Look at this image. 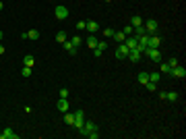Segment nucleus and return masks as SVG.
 <instances>
[{"instance_id": "nucleus-1", "label": "nucleus", "mask_w": 186, "mask_h": 139, "mask_svg": "<svg viewBox=\"0 0 186 139\" xmlns=\"http://www.w3.org/2000/svg\"><path fill=\"white\" fill-rule=\"evenodd\" d=\"M79 133H81L83 137H89L91 133H97V125H95V122H91V121H85L83 127L79 129Z\"/></svg>"}, {"instance_id": "nucleus-2", "label": "nucleus", "mask_w": 186, "mask_h": 139, "mask_svg": "<svg viewBox=\"0 0 186 139\" xmlns=\"http://www.w3.org/2000/svg\"><path fill=\"white\" fill-rule=\"evenodd\" d=\"M143 54L149 58V60H153V62H161V52L157 50V48H155V50H153V48H147Z\"/></svg>"}, {"instance_id": "nucleus-3", "label": "nucleus", "mask_w": 186, "mask_h": 139, "mask_svg": "<svg viewBox=\"0 0 186 139\" xmlns=\"http://www.w3.org/2000/svg\"><path fill=\"white\" fill-rule=\"evenodd\" d=\"M159 44H161V37L157 33H147V48H153V50H155V48H159Z\"/></svg>"}, {"instance_id": "nucleus-4", "label": "nucleus", "mask_w": 186, "mask_h": 139, "mask_svg": "<svg viewBox=\"0 0 186 139\" xmlns=\"http://www.w3.org/2000/svg\"><path fill=\"white\" fill-rule=\"evenodd\" d=\"M143 25H145V31H147L149 35H151V33H157V29H159V23H157L155 19H149V21H145Z\"/></svg>"}, {"instance_id": "nucleus-5", "label": "nucleus", "mask_w": 186, "mask_h": 139, "mask_svg": "<svg viewBox=\"0 0 186 139\" xmlns=\"http://www.w3.org/2000/svg\"><path fill=\"white\" fill-rule=\"evenodd\" d=\"M128 52H130V50L126 48V44H124V42H120V44H118V48H116V58L124 60V58L128 56Z\"/></svg>"}, {"instance_id": "nucleus-6", "label": "nucleus", "mask_w": 186, "mask_h": 139, "mask_svg": "<svg viewBox=\"0 0 186 139\" xmlns=\"http://www.w3.org/2000/svg\"><path fill=\"white\" fill-rule=\"evenodd\" d=\"M54 17L60 19V21H64V19L68 17V9H66V6H62V4H58V6L54 9Z\"/></svg>"}, {"instance_id": "nucleus-7", "label": "nucleus", "mask_w": 186, "mask_h": 139, "mask_svg": "<svg viewBox=\"0 0 186 139\" xmlns=\"http://www.w3.org/2000/svg\"><path fill=\"white\" fill-rule=\"evenodd\" d=\"M83 122H85V114H83V110H76V112H75V122H73V127L79 131L81 127H83Z\"/></svg>"}, {"instance_id": "nucleus-8", "label": "nucleus", "mask_w": 186, "mask_h": 139, "mask_svg": "<svg viewBox=\"0 0 186 139\" xmlns=\"http://www.w3.org/2000/svg\"><path fill=\"white\" fill-rule=\"evenodd\" d=\"M169 75H172V77H176V79H184L186 77V69H184V67H180V64H176V67L172 69Z\"/></svg>"}, {"instance_id": "nucleus-9", "label": "nucleus", "mask_w": 186, "mask_h": 139, "mask_svg": "<svg viewBox=\"0 0 186 139\" xmlns=\"http://www.w3.org/2000/svg\"><path fill=\"white\" fill-rule=\"evenodd\" d=\"M159 98L161 100H168V102H176L180 96H178L176 91H159Z\"/></svg>"}, {"instance_id": "nucleus-10", "label": "nucleus", "mask_w": 186, "mask_h": 139, "mask_svg": "<svg viewBox=\"0 0 186 139\" xmlns=\"http://www.w3.org/2000/svg\"><path fill=\"white\" fill-rule=\"evenodd\" d=\"M56 108H58L60 112L64 114V112H68V108H70V104H68V98H60L58 100V104H56Z\"/></svg>"}, {"instance_id": "nucleus-11", "label": "nucleus", "mask_w": 186, "mask_h": 139, "mask_svg": "<svg viewBox=\"0 0 186 139\" xmlns=\"http://www.w3.org/2000/svg\"><path fill=\"white\" fill-rule=\"evenodd\" d=\"M106 48H108V42H97V46L93 48V54H95V56L99 58V56L103 54V50H106Z\"/></svg>"}, {"instance_id": "nucleus-12", "label": "nucleus", "mask_w": 186, "mask_h": 139, "mask_svg": "<svg viewBox=\"0 0 186 139\" xmlns=\"http://www.w3.org/2000/svg\"><path fill=\"white\" fill-rule=\"evenodd\" d=\"M124 44H126V48H128V50H135L136 46H139V40H136L135 35H128L126 40H124Z\"/></svg>"}, {"instance_id": "nucleus-13", "label": "nucleus", "mask_w": 186, "mask_h": 139, "mask_svg": "<svg viewBox=\"0 0 186 139\" xmlns=\"http://www.w3.org/2000/svg\"><path fill=\"white\" fill-rule=\"evenodd\" d=\"M0 139H17V133L10 129V127H6V129L0 133Z\"/></svg>"}, {"instance_id": "nucleus-14", "label": "nucleus", "mask_w": 186, "mask_h": 139, "mask_svg": "<svg viewBox=\"0 0 186 139\" xmlns=\"http://www.w3.org/2000/svg\"><path fill=\"white\" fill-rule=\"evenodd\" d=\"M126 58H130V62H135V64H136V62H141V58H143V54H141V52H136V50H130Z\"/></svg>"}, {"instance_id": "nucleus-15", "label": "nucleus", "mask_w": 186, "mask_h": 139, "mask_svg": "<svg viewBox=\"0 0 186 139\" xmlns=\"http://www.w3.org/2000/svg\"><path fill=\"white\" fill-rule=\"evenodd\" d=\"M85 29H87L89 33H97V29H99V25H97L95 21H87V25H85Z\"/></svg>"}, {"instance_id": "nucleus-16", "label": "nucleus", "mask_w": 186, "mask_h": 139, "mask_svg": "<svg viewBox=\"0 0 186 139\" xmlns=\"http://www.w3.org/2000/svg\"><path fill=\"white\" fill-rule=\"evenodd\" d=\"M62 46H64V50H66L68 54H76V50H79V48H75V46H73V42H70V40H66Z\"/></svg>"}, {"instance_id": "nucleus-17", "label": "nucleus", "mask_w": 186, "mask_h": 139, "mask_svg": "<svg viewBox=\"0 0 186 139\" xmlns=\"http://www.w3.org/2000/svg\"><path fill=\"white\" fill-rule=\"evenodd\" d=\"M136 81H139V83H147V81H149V73H145V71H141V73H139V75H136Z\"/></svg>"}, {"instance_id": "nucleus-18", "label": "nucleus", "mask_w": 186, "mask_h": 139, "mask_svg": "<svg viewBox=\"0 0 186 139\" xmlns=\"http://www.w3.org/2000/svg\"><path fill=\"white\" fill-rule=\"evenodd\" d=\"M97 42H99V40H97V37H95V33H91L89 35V37H87V46H89V48H95V46H97Z\"/></svg>"}, {"instance_id": "nucleus-19", "label": "nucleus", "mask_w": 186, "mask_h": 139, "mask_svg": "<svg viewBox=\"0 0 186 139\" xmlns=\"http://www.w3.org/2000/svg\"><path fill=\"white\" fill-rule=\"evenodd\" d=\"M23 64H25V67H33V64H35V58L31 56V54H25V56H23Z\"/></svg>"}, {"instance_id": "nucleus-20", "label": "nucleus", "mask_w": 186, "mask_h": 139, "mask_svg": "<svg viewBox=\"0 0 186 139\" xmlns=\"http://www.w3.org/2000/svg\"><path fill=\"white\" fill-rule=\"evenodd\" d=\"M27 40H39V31H37V29H29V31H27Z\"/></svg>"}, {"instance_id": "nucleus-21", "label": "nucleus", "mask_w": 186, "mask_h": 139, "mask_svg": "<svg viewBox=\"0 0 186 139\" xmlns=\"http://www.w3.org/2000/svg\"><path fill=\"white\" fill-rule=\"evenodd\" d=\"M159 73H166V75H169V73H172V67H169L168 62H159Z\"/></svg>"}, {"instance_id": "nucleus-22", "label": "nucleus", "mask_w": 186, "mask_h": 139, "mask_svg": "<svg viewBox=\"0 0 186 139\" xmlns=\"http://www.w3.org/2000/svg\"><path fill=\"white\" fill-rule=\"evenodd\" d=\"M145 33H147V31H145V25H139V27H135V33H132V35L139 40V37H141V35H145Z\"/></svg>"}, {"instance_id": "nucleus-23", "label": "nucleus", "mask_w": 186, "mask_h": 139, "mask_svg": "<svg viewBox=\"0 0 186 139\" xmlns=\"http://www.w3.org/2000/svg\"><path fill=\"white\" fill-rule=\"evenodd\" d=\"M112 37H114V40H116L118 44L126 40V35H124V31H114V35H112Z\"/></svg>"}, {"instance_id": "nucleus-24", "label": "nucleus", "mask_w": 186, "mask_h": 139, "mask_svg": "<svg viewBox=\"0 0 186 139\" xmlns=\"http://www.w3.org/2000/svg\"><path fill=\"white\" fill-rule=\"evenodd\" d=\"M159 79H161V73H149V81L151 83H159Z\"/></svg>"}, {"instance_id": "nucleus-25", "label": "nucleus", "mask_w": 186, "mask_h": 139, "mask_svg": "<svg viewBox=\"0 0 186 139\" xmlns=\"http://www.w3.org/2000/svg\"><path fill=\"white\" fill-rule=\"evenodd\" d=\"M64 122L73 127V122H75V114H70V112H64Z\"/></svg>"}, {"instance_id": "nucleus-26", "label": "nucleus", "mask_w": 186, "mask_h": 139, "mask_svg": "<svg viewBox=\"0 0 186 139\" xmlns=\"http://www.w3.org/2000/svg\"><path fill=\"white\" fill-rule=\"evenodd\" d=\"M56 42H60V44L66 42V31H58V33H56Z\"/></svg>"}, {"instance_id": "nucleus-27", "label": "nucleus", "mask_w": 186, "mask_h": 139, "mask_svg": "<svg viewBox=\"0 0 186 139\" xmlns=\"http://www.w3.org/2000/svg\"><path fill=\"white\" fill-rule=\"evenodd\" d=\"M122 31H124V35L128 37V35H132V33H135V27H132V25H126L124 29H122Z\"/></svg>"}, {"instance_id": "nucleus-28", "label": "nucleus", "mask_w": 186, "mask_h": 139, "mask_svg": "<svg viewBox=\"0 0 186 139\" xmlns=\"http://www.w3.org/2000/svg\"><path fill=\"white\" fill-rule=\"evenodd\" d=\"M21 75H23V77H31V67H23V69H21Z\"/></svg>"}, {"instance_id": "nucleus-29", "label": "nucleus", "mask_w": 186, "mask_h": 139, "mask_svg": "<svg viewBox=\"0 0 186 139\" xmlns=\"http://www.w3.org/2000/svg\"><path fill=\"white\" fill-rule=\"evenodd\" d=\"M145 87H147L149 91H155V89H157V83H151V81H147V83H145Z\"/></svg>"}, {"instance_id": "nucleus-30", "label": "nucleus", "mask_w": 186, "mask_h": 139, "mask_svg": "<svg viewBox=\"0 0 186 139\" xmlns=\"http://www.w3.org/2000/svg\"><path fill=\"white\" fill-rule=\"evenodd\" d=\"M139 25H143V19L141 17H132V27H139Z\"/></svg>"}, {"instance_id": "nucleus-31", "label": "nucleus", "mask_w": 186, "mask_h": 139, "mask_svg": "<svg viewBox=\"0 0 186 139\" xmlns=\"http://www.w3.org/2000/svg\"><path fill=\"white\" fill-rule=\"evenodd\" d=\"M103 35H106V37H112V35H114V29H112V27H106V29H103Z\"/></svg>"}, {"instance_id": "nucleus-32", "label": "nucleus", "mask_w": 186, "mask_h": 139, "mask_svg": "<svg viewBox=\"0 0 186 139\" xmlns=\"http://www.w3.org/2000/svg\"><path fill=\"white\" fill-rule=\"evenodd\" d=\"M70 42H73V46H75V48H79V46H81V37H79V35H75Z\"/></svg>"}, {"instance_id": "nucleus-33", "label": "nucleus", "mask_w": 186, "mask_h": 139, "mask_svg": "<svg viewBox=\"0 0 186 139\" xmlns=\"http://www.w3.org/2000/svg\"><path fill=\"white\" fill-rule=\"evenodd\" d=\"M85 25H87V21H79V23H76V29H79V31H85Z\"/></svg>"}, {"instance_id": "nucleus-34", "label": "nucleus", "mask_w": 186, "mask_h": 139, "mask_svg": "<svg viewBox=\"0 0 186 139\" xmlns=\"http://www.w3.org/2000/svg\"><path fill=\"white\" fill-rule=\"evenodd\" d=\"M168 64H169V67H172V69H174V67H176V64H178V58H174V56H172V58H169V60H168Z\"/></svg>"}, {"instance_id": "nucleus-35", "label": "nucleus", "mask_w": 186, "mask_h": 139, "mask_svg": "<svg viewBox=\"0 0 186 139\" xmlns=\"http://www.w3.org/2000/svg\"><path fill=\"white\" fill-rule=\"evenodd\" d=\"M60 98H68V89L64 87V89H60Z\"/></svg>"}, {"instance_id": "nucleus-36", "label": "nucleus", "mask_w": 186, "mask_h": 139, "mask_svg": "<svg viewBox=\"0 0 186 139\" xmlns=\"http://www.w3.org/2000/svg\"><path fill=\"white\" fill-rule=\"evenodd\" d=\"M6 52V50H4V46H2V44H0V56H2V54Z\"/></svg>"}, {"instance_id": "nucleus-37", "label": "nucleus", "mask_w": 186, "mask_h": 139, "mask_svg": "<svg viewBox=\"0 0 186 139\" xmlns=\"http://www.w3.org/2000/svg\"><path fill=\"white\" fill-rule=\"evenodd\" d=\"M2 9H4V2H2V0H0V10H2Z\"/></svg>"}, {"instance_id": "nucleus-38", "label": "nucleus", "mask_w": 186, "mask_h": 139, "mask_svg": "<svg viewBox=\"0 0 186 139\" xmlns=\"http://www.w3.org/2000/svg\"><path fill=\"white\" fill-rule=\"evenodd\" d=\"M2 37H4V33H2V31H0V42H2Z\"/></svg>"}, {"instance_id": "nucleus-39", "label": "nucleus", "mask_w": 186, "mask_h": 139, "mask_svg": "<svg viewBox=\"0 0 186 139\" xmlns=\"http://www.w3.org/2000/svg\"><path fill=\"white\" fill-rule=\"evenodd\" d=\"M103 2H112V0H103Z\"/></svg>"}, {"instance_id": "nucleus-40", "label": "nucleus", "mask_w": 186, "mask_h": 139, "mask_svg": "<svg viewBox=\"0 0 186 139\" xmlns=\"http://www.w3.org/2000/svg\"><path fill=\"white\" fill-rule=\"evenodd\" d=\"M0 44H2V42H0Z\"/></svg>"}]
</instances>
